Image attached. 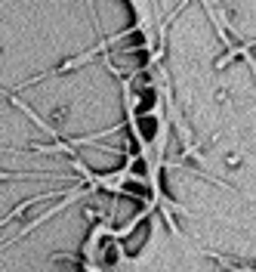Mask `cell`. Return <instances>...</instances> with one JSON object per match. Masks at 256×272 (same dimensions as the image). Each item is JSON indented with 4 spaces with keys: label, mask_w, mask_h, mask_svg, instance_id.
Instances as JSON below:
<instances>
[{
    "label": "cell",
    "mask_w": 256,
    "mask_h": 272,
    "mask_svg": "<svg viewBox=\"0 0 256 272\" xmlns=\"http://www.w3.org/2000/svg\"><path fill=\"white\" fill-rule=\"evenodd\" d=\"M99 250H102V254H99V263H102V266H114V260H117L114 245H111V242H102V245H99Z\"/></svg>",
    "instance_id": "cell-1"
},
{
    "label": "cell",
    "mask_w": 256,
    "mask_h": 272,
    "mask_svg": "<svg viewBox=\"0 0 256 272\" xmlns=\"http://www.w3.org/2000/svg\"><path fill=\"white\" fill-rule=\"evenodd\" d=\"M139 127H142V136H145V139H152V136H154V121H152V118H142Z\"/></svg>",
    "instance_id": "cell-2"
}]
</instances>
